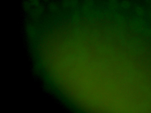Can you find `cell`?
I'll use <instances>...</instances> for the list:
<instances>
[{
    "instance_id": "6da1fadb",
    "label": "cell",
    "mask_w": 151,
    "mask_h": 113,
    "mask_svg": "<svg viewBox=\"0 0 151 113\" xmlns=\"http://www.w3.org/2000/svg\"><path fill=\"white\" fill-rule=\"evenodd\" d=\"M132 0H121L119 1V6L124 9H130L133 5Z\"/></svg>"
},
{
    "instance_id": "7a4b0ae2",
    "label": "cell",
    "mask_w": 151,
    "mask_h": 113,
    "mask_svg": "<svg viewBox=\"0 0 151 113\" xmlns=\"http://www.w3.org/2000/svg\"><path fill=\"white\" fill-rule=\"evenodd\" d=\"M79 0H61L60 4L63 6L70 7L79 3Z\"/></svg>"
},
{
    "instance_id": "3957f363",
    "label": "cell",
    "mask_w": 151,
    "mask_h": 113,
    "mask_svg": "<svg viewBox=\"0 0 151 113\" xmlns=\"http://www.w3.org/2000/svg\"><path fill=\"white\" fill-rule=\"evenodd\" d=\"M32 6H39L42 4H47L52 0H28Z\"/></svg>"
},
{
    "instance_id": "277c9868",
    "label": "cell",
    "mask_w": 151,
    "mask_h": 113,
    "mask_svg": "<svg viewBox=\"0 0 151 113\" xmlns=\"http://www.w3.org/2000/svg\"><path fill=\"white\" fill-rule=\"evenodd\" d=\"M22 4L23 9L25 10H29L32 6L28 0H23L22 1Z\"/></svg>"
},
{
    "instance_id": "5b68a950",
    "label": "cell",
    "mask_w": 151,
    "mask_h": 113,
    "mask_svg": "<svg viewBox=\"0 0 151 113\" xmlns=\"http://www.w3.org/2000/svg\"><path fill=\"white\" fill-rule=\"evenodd\" d=\"M144 1L146 4H151V0H144Z\"/></svg>"
},
{
    "instance_id": "8992f818",
    "label": "cell",
    "mask_w": 151,
    "mask_h": 113,
    "mask_svg": "<svg viewBox=\"0 0 151 113\" xmlns=\"http://www.w3.org/2000/svg\"><path fill=\"white\" fill-rule=\"evenodd\" d=\"M133 1H139V0H133Z\"/></svg>"
}]
</instances>
